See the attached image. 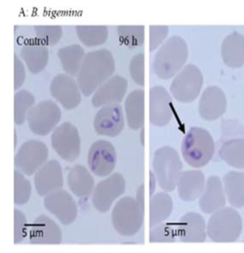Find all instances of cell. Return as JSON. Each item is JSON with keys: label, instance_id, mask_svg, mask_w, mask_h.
<instances>
[{"label": "cell", "instance_id": "6da1fadb", "mask_svg": "<svg viewBox=\"0 0 244 253\" xmlns=\"http://www.w3.org/2000/svg\"><path fill=\"white\" fill-rule=\"evenodd\" d=\"M115 64L110 51L102 49L86 54L78 75V84L83 95L89 97L111 78Z\"/></svg>", "mask_w": 244, "mask_h": 253}, {"label": "cell", "instance_id": "7a4b0ae2", "mask_svg": "<svg viewBox=\"0 0 244 253\" xmlns=\"http://www.w3.org/2000/svg\"><path fill=\"white\" fill-rule=\"evenodd\" d=\"M188 56L189 49L185 40L179 36L171 37L154 57V72L161 79H171L185 65Z\"/></svg>", "mask_w": 244, "mask_h": 253}, {"label": "cell", "instance_id": "3957f363", "mask_svg": "<svg viewBox=\"0 0 244 253\" xmlns=\"http://www.w3.org/2000/svg\"><path fill=\"white\" fill-rule=\"evenodd\" d=\"M215 143L208 131L201 127L191 128L181 145L183 158L194 168L204 167L213 158Z\"/></svg>", "mask_w": 244, "mask_h": 253}, {"label": "cell", "instance_id": "277c9868", "mask_svg": "<svg viewBox=\"0 0 244 253\" xmlns=\"http://www.w3.org/2000/svg\"><path fill=\"white\" fill-rule=\"evenodd\" d=\"M243 230V220L237 210L224 207L211 214L207 223V235L215 243H234Z\"/></svg>", "mask_w": 244, "mask_h": 253}, {"label": "cell", "instance_id": "5b68a950", "mask_svg": "<svg viewBox=\"0 0 244 253\" xmlns=\"http://www.w3.org/2000/svg\"><path fill=\"white\" fill-rule=\"evenodd\" d=\"M152 169L159 187L166 193L173 191L183 172V163L177 150L169 146L157 150L152 159Z\"/></svg>", "mask_w": 244, "mask_h": 253}, {"label": "cell", "instance_id": "8992f818", "mask_svg": "<svg viewBox=\"0 0 244 253\" xmlns=\"http://www.w3.org/2000/svg\"><path fill=\"white\" fill-rule=\"evenodd\" d=\"M144 218V209L131 197L119 200L112 209V225L123 236L131 237L139 233Z\"/></svg>", "mask_w": 244, "mask_h": 253}, {"label": "cell", "instance_id": "52a82bcc", "mask_svg": "<svg viewBox=\"0 0 244 253\" xmlns=\"http://www.w3.org/2000/svg\"><path fill=\"white\" fill-rule=\"evenodd\" d=\"M203 84V76L195 65L189 64L173 79L171 92L178 102H192L198 97Z\"/></svg>", "mask_w": 244, "mask_h": 253}, {"label": "cell", "instance_id": "ba28073f", "mask_svg": "<svg viewBox=\"0 0 244 253\" xmlns=\"http://www.w3.org/2000/svg\"><path fill=\"white\" fill-rule=\"evenodd\" d=\"M61 110L55 102L42 101L27 114V121L30 130L36 135H48L56 129L61 119Z\"/></svg>", "mask_w": 244, "mask_h": 253}, {"label": "cell", "instance_id": "9c48e42d", "mask_svg": "<svg viewBox=\"0 0 244 253\" xmlns=\"http://www.w3.org/2000/svg\"><path fill=\"white\" fill-rule=\"evenodd\" d=\"M51 144L56 153L68 163H73L80 156V136L76 126L72 123L66 122L56 127L51 136Z\"/></svg>", "mask_w": 244, "mask_h": 253}, {"label": "cell", "instance_id": "30bf717a", "mask_svg": "<svg viewBox=\"0 0 244 253\" xmlns=\"http://www.w3.org/2000/svg\"><path fill=\"white\" fill-rule=\"evenodd\" d=\"M49 151L43 142L29 140L24 142L14 158V166L19 172L27 176L33 175L44 166L48 160Z\"/></svg>", "mask_w": 244, "mask_h": 253}, {"label": "cell", "instance_id": "8fae6325", "mask_svg": "<svg viewBox=\"0 0 244 253\" xmlns=\"http://www.w3.org/2000/svg\"><path fill=\"white\" fill-rule=\"evenodd\" d=\"M115 148L109 141L99 140L93 142L88 154L90 170L98 177L111 175L116 166Z\"/></svg>", "mask_w": 244, "mask_h": 253}, {"label": "cell", "instance_id": "7c38bea8", "mask_svg": "<svg viewBox=\"0 0 244 253\" xmlns=\"http://www.w3.org/2000/svg\"><path fill=\"white\" fill-rule=\"evenodd\" d=\"M125 190L126 180L123 176L118 172L112 174L95 187L92 195L93 206L99 212L105 213Z\"/></svg>", "mask_w": 244, "mask_h": 253}, {"label": "cell", "instance_id": "4fadbf2b", "mask_svg": "<svg viewBox=\"0 0 244 253\" xmlns=\"http://www.w3.org/2000/svg\"><path fill=\"white\" fill-rule=\"evenodd\" d=\"M44 206L62 225H71L78 215L76 203L65 190H57L45 197Z\"/></svg>", "mask_w": 244, "mask_h": 253}, {"label": "cell", "instance_id": "5bb4252c", "mask_svg": "<svg viewBox=\"0 0 244 253\" xmlns=\"http://www.w3.org/2000/svg\"><path fill=\"white\" fill-rule=\"evenodd\" d=\"M51 95L65 110L76 108L81 102V94L78 83L66 74L56 75L50 84Z\"/></svg>", "mask_w": 244, "mask_h": 253}, {"label": "cell", "instance_id": "9a60e30c", "mask_svg": "<svg viewBox=\"0 0 244 253\" xmlns=\"http://www.w3.org/2000/svg\"><path fill=\"white\" fill-rule=\"evenodd\" d=\"M94 128L100 135L115 137L121 133L125 126L121 105H106L101 107L94 119Z\"/></svg>", "mask_w": 244, "mask_h": 253}, {"label": "cell", "instance_id": "2e32d148", "mask_svg": "<svg viewBox=\"0 0 244 253\" xmlns=\"http://www.w3.org/2000/svg\"><path fill=\"white\" fill-rule=\"evenodd\" d=\"M34 183L40 196H47L62 190L64 184L63 171L59 162L55 160L47 162L35 173Z\"/></svg>", "mask_w": 244, "mask_h": 253}, {"label": "cell", "instance_id": "e0dca14e", "mask_svg": "<svg viewBox=\"0 0 244 253\" xmlns=\"http://www.w3.org/2000/svg\"><path fill=\"white\" fill-rule=\"evenodd\" d=\"M173 118V102L166 89L155 86L150 89V121L153 126H167Z\"/></svg>", "mask_w": 244, "mask_h": 253}, {"label": "cell", "instance_id": "ac0fdd59", "mask_svg": "<svg viewBox=\"0 0 244 253\" xmlns=\"http://www.w3.org/2000/svg\"><path fill=\"white\" fill-rule=\"evenodd\" d=\"M128 89V81L120 75L112 77L93 94V106L100 107L117 105L124 99Z\"/></svg>", "mask_w": 244, "mask_h": 253}, {"label": "cell", "instance_id": "d6986e66", "mask_svg": "<svg viewBox=\"0 0 244 253\" xmlns=\"http://www.w3.org/2000/svg\"><path fill=\"white\" fill-rule=\"evenodd\" d=\"M177 236L184 243H203L206 239L207 224L201 214L187 212L178 222Z\"/></svg>", "mask_w": 244, "mask_h": 253}, {"label": "cell", "instance_id": "ffe728a7", "mask_svg": "<svg viewBox=\"0 0 244 253\" xmlns=\"http://www.w3.org/2000/svg\"><path fill=\"white\" fill-rule=\"evenodd\" d=\"M226 199L222 181L218 176L211 175L207 179L199 198V208L203 213L212 214L224 208Z\"/></svg>", "mask_w": 244, "mask_h": 253}, {"label": "cell", "instance_id": "44dd1931", "mask_svg": "<svg viewBox=\"0 0 244 253\" xmlns=\"http://www.w3.org/2000/svg\"><path fill=\"white\" fill-rule=\"evenodd\" d=\"M226 110V97L222 89L216 86L208 87L199 101L200 117L206 121H214L221 118Z\"/></svg>", "mask_w": 244, "mask_h": 253}, {"label": "cell", "instance_id": "7402d4cb", "mask_svg": "<svg viewBox=\"0 0 244 253\" xmlns=\"http://www.w3.org/2000/svg\"><path fill=\"white\" fill-rule=\"evenodd\" d=\"M205 182L204 174L199 169L183 171L176 186L180 199L193 202L200 198L204 190Z\"/></svg>", "mask_w": 244, "mask_h": 253}, {"label": "cell", "instance_id": "603a6c76", "mask_svg": "<svg viewBox=\"0 0 244 253\" xmlns=\"http://www.w3.org/2000/svg\"><path fill=\"white\" fill-rule=\"evenodd\" d=\"M62 236L57 224L46 214L37 217L30 228V239L33 244H59Z\"/></svg>", "mask_w": 244, "mask_h": 253}, {"label": "cell", "instance_id": "cb8c5ba5", "mask_svg": "<svg viewBox=\"0 0 244 253\" xmlns=\"http://www.w3.org/2000/svg\"><path fill=\"white\" fill-rule=\"evenodd\" d=\"M67 184L72 193L81 199H88L95 190L94 178L86 167L76 165L67 174Z\"/></svg>", "mask_w": 244, "mask_h": 253}, {"label": "cell", "instance_id": "d4e9b609", "mask_svg": "<svg viewBox=\"0 0 244 253\" xmlns=\"http://www.w3.org/2000/svg\"><path fill=\"white\" fill-rule=\"evenodd\" d=\"M221 57L225 65L239 68L244 65V36L234 32L228 35L221 44Z\"/></svg>", "mask_w": 244, "mask_h": 253}, {"label": "cell", "instance_id": "484cf974", "mask_svg": "<svg viewBox=\"0 0 244 253\" xmlns=\"http://www.w3.org/2000/svg\"><path fill=\"white\" fill-rule=\"evenodd\" d=\"M127 122L131 129L137 130L145 122V92L136 89L128 94L125 102Z\"/></svg>", "mask_w": 244, "mask_h": 253}, {"label": "cell", "instance_id": "4316f807", "mask_svg": "<svg viewBox=\"0 0 244 253\" xmlns=\"http://www.w3.org/2000/svg\"><path fill=\"white\" fill-rule=\"evenodd\" d=\"M21 57L25 61L30 73H41L48 65L49 52L39 42L27 43L21 50Z\"/></svg>", "mask_w": 244, "mask_h": 253}, {"label": "cell", "instance_id": "83f0119b", "mask_svg": "<svg viewBox=\"0 0 244 253\" xmlns=\"http://www.w3.org/2000/svg\"><path fill=\"white\" fill-rule=\"evenodd\" d=\"M225 193L229 204L235 208L244 207V171L233 170L223 178Z\"/></svg>", "mask_w": 244, "mask_h": 253}, {"label": "cell", "instance_id": "f1b7e54d", "mask_svg": "<svg viewBox=\"0 0 244 253\" xmlns=\"http://www.w3.org/2000/svg\"><path fill=\"white\" fill-rule=\"evenodd\" d=\"M57 55L65 73L71 76L78 75L86 57L85 50L79 44L65 46L59 49Z\"/></svg>", "mask_w": 244, "mask_h": 253}, {"label": "cell", "instance_id": "f546056e", "mask_svg": "<svg viewBox=\"0 0 244 253\" xmlns=\"http://www.w3.org/2000/svg\"><path fill=\"white\" fill-rule=\"evenodd\" d=\"M173 208V200L166 193L160 192L152 195L150 202V227L167 220L172 213Z\"/></svg>", "mask_w": 244, "mask_h": 253}, {"label": "cell", "instance_id": "4dcf8cb0", "mask_svg": "<svg viewBox=\"0 0 244 253\" xmlns=\"http://www.w3.org/2000/svg\"><path fill=\"white\" fill-rule=\"evenodd\" d=\"M219 156L229 166L244 169V138L233 139L225 142L220 149Z\"/></svg>", "mask_w": 244, "mask_h": 253}, {"label": "cell", "instance_id": "1f68e13d", "mask_svg": "<svg viewBox=\"0 0 244 253\" xmlns=\"http://www.w3.org/2000/svg\"><path fill=\"white\" fill-rule=\"evenodd\" d=\"M77 35L83 44L92 47L101 45L107 41L108 30L106 26H77Z\"/></svg>", "mask_w": 244, "mask_h": 253}, {"label": "cell", "instance_id": "d6a6232c", "mask_svg": "<svg viewBox=\"0 0 244 253\" xmlns=\"http://www.w3.org/2000/svg\"><path fill=\"white\" fill-rule=\"evenodd\" d=\"M35 97L27 90H21L14 95V123L21 126L27 120V114L33 107Z\"/></svg>", "mask_w": 244, "mask_h": 253}, {"label": "cell", "instance_id": "836d02e7", "mask_svg": "<svg viewBox=\"0 0 244 253\" xmlns=\"http://www.w3.org/2000/svg\"><path fill=\"white\" fill-rule=\"evenodd\" d=\"M119 40L120 42L130 48L141 47L145 39V27L144 26H119Z\"/></svg>", "mask_w": 244, "mask_h": 253}, {"label": "cell", "instance_id": "e575fe53", "mask_svg": "<svg viewBox=\"0 0 244 253\" xmlns=\"http://www.w3.org/2000/svg\"><path fill=\"white\" fill-rule=\"evenodd\" d=\"M14 203L18 206L26 204L31 196L30 181L18 170H14Z\"/></svg>", "mask_w": 244, "mask_h": 253}, {"label": "cell", "instance_id": "d590c367", "mask_svg": "<svg viewBox=\"0 0 244 253\" xmlns=\"http://www.w3.org/2000/svg\"><path fill=\"white\" fill-rule=\"evenodd\" d=\"M37 41L45 46H51L58 43L62 35L60 26H35Z\"/></svg>", "mask_w": 244, "mask_h": 253}, {"label": "cell", "instance_id": "8d00e7d4", "mask_svg": "<svg viewBox=\"0 0 244 253\" xmlns=\"http://www.w3.org/2000/svg\"><path fill=\"white\" fill-rule=\"evenodd\" d=\"M130 74L133 81L140 86L145 84V55L139 53L135 55L130 63Z\"/></svg>", "mask_w": 244, "mask_h": 253}, {"label": "cell", "instance_id": "74e56055", "mask_svg": "<svg viewBox=\"0 0 244 253\" xmlns=\"http://www.w3.org/2000/svg\"><path fill=\"white\" fill-rule=\"evenodd\" d=\"M177 232L168 225H161L150 232V243H173L176 241Z\"/></svg>", "mask_w": 244, "mask_h": 253}, {"label": "cell", "instance_id": "f35d334b", "mask_svg": "<svg viewBox=\"0 0 244 253\" xmlns=\"http://www.w3.org/2000/svg\"><path fill=\"white\" fill-rule=\"evenodd\" d=\"M27 219L23 212L14 210V242L20 243L26 235Z\"/></svg>", "mask_w": 244, "mask_h": 253}, {"label": "cell", "instance_id": "ab89813d", "mask_svg": "<svg viewBox=\"0 0 244 253\" xmlns=\"http://www.w3.org/2000/svg\"><path fill=\"white\" fill-rule=\"evenodd\" d=\"M168 34L167 26L150 27V50L153 51L164 41Z\"/></svg>", "mask_w": 244, "mask_h": 253}, {"label": "cell", "instance_id": "60d3db41", "mask_svg": "<svg viewBox=\"0 0 244 253\" xmlns=\"http://www.w3.org/2000/svg\"><path fill=\"white\" fill-rule=\"evenodd\" d=\"M25 70L22 61L14 55V89L22 87L25 83Z\"/></svg>", "mask_w": 244, "mask_h": 253}, {"label": "cell", "instance_id": "b9f144b4", "mask_svg": "<svg viewBox=\"0 0 244 253\" xmlns=\"http://www.w3.org/2000/svg\"><path fill=\"white\" fill-rule=\"evenodd\" d=\"M138 203L143 209H144V185H141L138 189L136 193V198Z\"/></svg>", "mask_w": 244, "mask_h": 253}, {"label": "cell", "instance_id": "7bdbcfd3", "mask_svg": "<svg viewBox=\"0 0 244 253\" xmlns=\"http://www.w3.org/2000/svg\"><path fill=\"white\" fill-rule=\"evenodd\" d=\"M150 195H153L154 191H155V186H156V185H155V183H156V177H155V174H154L153 172H150Z\"/></svg>", "mask_w": 244, "mask_h": 253}]
</instances>
